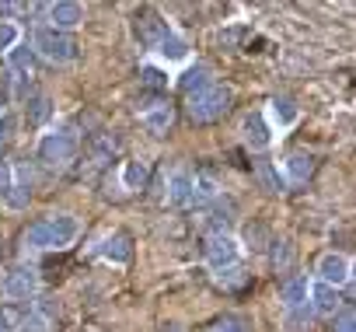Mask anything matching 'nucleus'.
<instances>
[{
  "label": "nucleus",
  "mask_w": 356,
  "mask_h": 332,
  "mask_svg": "<svg viewBox=\"0 0 356 332\" xmlns=\"http://www.w3.org/2000/svg\"><path fill=\"white\" fill-rule=\"evenodd\" d=\"M140 84H143V88H154V91L161 95V88L168 84V74L157 70V67H140Z\"/></svg>",
  "instance_id": "c85d7f7f"
},
{
  "label": "nucleus",
  "mask_w": 356,
  "mask_h": 332,
  "mask_svg": "<svg viewBox=\"0 0 356 332\" xmlns=\"http://www.w3.org/2000/svg\"><path fill=\"white\" fill-rule=\"evenodd\" d=\"M283 172H286V179H290L293 186L307 182V179L314 175V154H307V150H293V154L283 161ZM286 179H283V182H286Z\"/></svg>",
  "instance_id": "2eb2a0df"
},
{
  "label": "nucleus",
  "mask_w": 356,
  "mask_h": 332,
  "mask_svg": "<svg viewBox=\"0 0 356 332\" xmlns=\"http://www.w3.org/2000/svg\"><path fill=\"white\" fill-rule=\"evenodd\" d=\"M22 42V29L15 22H0V53H11Z\"/></svg>",
  "instance_id": "bb28decb"
},
{
  "label": "nucleus",
  "mask_w": 356,
  "mask_h": 332,
  "mask_svg": "<svg viewBox=\"0 0 356 332\" xmlns=\"http://www.w3.org/2000/svg\"><path fill=\"white\" fill-rule=\"evenodd\" d=\"M136 39H140V46L143 49H157L168 35H171V29H168V22L157 15V11H150V8H143L140 15H136Z\"/></svg>",
  "instance_id": "423d86ee"
},
{
  "label": "nucleus",
  "mask_w": 356,
  "mask_h": 332,
  "mask_svg": "<svg viewBox=\"0 0 356 332\" xmlns=\"http://www.w3.org/2000/svg\"><path fill=\"white\" fill-rule=\"evenodd\" d=\"M245 242H248V248H266L262 242H266V228L262 224H248L245 228Z\"/></svg>",
  "instance_id": "7c9ffc66"
},
{
  "label": "nucleus",
  "mask_w": 356,
  "mask_h": 332,
  "mask_svg": "<svg viewBox=\"0 0 356 332\" xmlns=\"http://www.w3.org/2000/svg\"><path fill=\"white\" fill-rule=\"evenodd\" d=\"M46 18H49V29L56 32H70L84 22V8L74 4V0H56V4L46 8Z\"/></svg>",
  "instance_id": "1a4fd4ad"
},
{
  "label": "nucleus",
  "mask_w": 356,
  "mask_h": 332,
  "mask_svg": "<svg viewBox=\"0 0 356 332\" xmlns=\"http://www.w3.org/2000/svg\"><path fill=\"white\" fill-rule=\"evenodd\" d=\"M53 119V98L49 95H32L25 105V122L29 126H46Z\"/></svg>",
  "instance_id": "aec40b11"
},
{
  "label": "nucleus",
  "mask_w": 356,
  "mask_h": 332,
  "mask_svg": "<svg viewBox=\"0 0 356 332\" xmlns=\"http://www.w3.org/2000/svg\"><path fill=\"white\" fill-rule=\"evenodd\" d=\"M4 294L11 301H29L39 294V269L35 266H15L8 276H4Z\"/></svg>",
  "instance_id": "0eeeda50"
},
{
  "label": "nucleus",
  "mask_w": 356,
  "mask_h": 332,
  "mask_svg": "<svg viewBox=\"0 0 356 332\" xmlns=\"http://www.w3.org/2000/svg\"><path fill=\"white\" fill-rule=\"evenodd\" d=\"M25 311H29V308H0V332H15V329H22Z\"/></svg>",
  "instance_id": "cd10ccee"
},
{
  "label": "nucleus",
  "mask_w": 356,
  "mask_h": 332,
  "mask_svg": "<svg viewBox=\"0 0 356 332\" xmlns=\"http://www.w3.org/2000/svg\"><path fill=\"white\" fill-rule=\"evenodd\" d=\"M102 255H105L108 262H115V266H126V262L133 259V238H129L126 231H112V235L102 242Z\"/></svg>",
  "instance_id": "4468645a"
},
{
  "label": "nucleus",
  "mask_w": 356,
  "mask_h": 332,
  "mask_svg": "<svg viewBox=\"0 0 356 332\" xmlns=\"http://www.w3.org/2000/svg\"><path fill=\"white\" fill-rule=\"evenodd\" d=\"M241 259V242L234 235H210L207 242V266L224 273V269H234Z\"/></svg>",
  "instance_id": "39448f33"
},
{
  "label": "nucleus",
  "mask_w": 356,
  "mask_h": 332,
  "mask_svg": "<svg viewBox=\"0 0 356 332\" xmlns=\"http://www.w3.org/2000/svg\"><path fill=\"white\" fill-rule=\"evenodd\" d=\"M4 102H8V95H4V91H0V109H4Z\"/></svg>",
  "instance_id": "f704fd0d"
},
{
  "label": "nucleus",
  "mask_w": 356,
  "mask_h": 332,
  "mask_svg": "<svg viewBox=\"0 0 356 332\" xmlns=\"http://www.w3.org/2000/svg\"><path fill=\"white\" fill-rule=\"evenodd\" d=\"M241 136H245V143H248L252 150H266V147L273 143V129H269L266 116H259V112H248V116L241 119Z\"/></svg>",
  "instance_id": "9d476101"
},
{
  "label": "nucleus",
  "mask_w": 356,
  "mask_h": 332,
  "mask_svg": "<svg viewBox=\"0 0 356 332\" xmlns=\"http://www.w3.org/2000/svg\"><path fill=\"white\" fill-rule=\"evenodd\" d=\"M154 53H157L164 63H186V60H189V42H186L182 35H175V32H171Z\"/></svg>",
  "instance_id": "412c9836"
},
{
  "label": "nucleus",
  "mask_w": 356,
  "mask_h": 332,
  "mask_svg": "<svg viewBox=\"0 0 356 332\" xmlns=\"http://www.w3.org/2000/svg\"><path fill=\"white\" fill-rule=\"evenodd\" d=\"M8 63H11V70L15 74H25V77H32L35 74V67H39V56H35V49L32 46H15L11 53H8Z\"/></svg>",
  "instance_id": "4be33fe9"
},
{
  "label": "nucleus",
  "mask_w": 356,
  "mask_h": 332,
  "mask_svg": "<svg viewBox=\"0 0 356 332\" xmlns=\"http://www.w3.org/2000/svg\"><path fill=\"white\" fill-rule=\"evenodd\" d=\"M210 84H213V70L207 63H193V67H186L182 74H178V88L186 91V98L203 91V88H210Z\"/></svg>",
  "instance_id": "dca6fc26"
},
{
  "label": "nucleus",
  "mask_w": 356,
  "mask_h": 332,
  "mask_svg": "<svg viewBox=\"0 0 356 332\" xmlns=\"http://www.w3.org/2000/svg\"><path fill=\"white\" fill-rule=\"evenodd\" d=\"M318 280L321 283H328V287H346L349 283V276H353V262L342 255V252H325L321 259H318Z\"/></svg>",
  "instance_id": "6e6552de"
},
{
  "label": "nucleus",
  "mask_w": 356,
  "mask_h": 332,
  "mask_svg": "<svg viewBox=\"0 0 356 332\" xmlns=\"http://www.w3.org/2000/svg\"><path fill=\"white\" fill-rule=\"evenodd\" d=\"M269 262H273L276 273H286L290 262H293V242H290V238H276V242H269Z\"/></svg>",
  "instance_id": "5701e85b"
},
{
  "label": "nucleus",
  "mask_w": 356,
  "mask_h": 332,
  "mask_svg": "<svg viewBox=\"0 0 356 332\" xmlns=\"http://www.w3.org/2000/svg\"><path fill=\"white\" fill-rule=\"evenodd\" d=\"M307 301H311V311H318V315H335V311L342 308L339 290L328 287V283H321V280H314V283L307 287Z\"/></svg>",
  "instance_id": "9b49d317"
},
{
  "label": "nucleus",
  "mask_w": 356,
  "mask_h": 332,
  "mask_svg": "<svg viewBox=\"0 0 356 332\" xmlns=\"http://www.w3.org/2000/svg\"><path fill=\"white\" fill-rule=\"evenodd\" d=\"M217 332H245V318H238V315H227V318L217 325Z\"/></svg>",
  "instance_id": "72a5a7b5"
},
{
  "label": "nucleus",
  "mask_w": 356,
  "mask_h": 332,
  "mask_svg": "<svg viewBox=\"0 0 356 332\" xmlns=\"http://www.w3.org/2000/svg\"><path fill=\"white\" fill-rule=\"evenodd\" d=\"M147 175H150L147 161H126L122 164V186L126 189H143L147 186Z\"/></svg>",
  "instance_id": "393cba45"
},
{
  "label": "nucleus",
  "mask_w": 356,
  "mask_h": 332,
  "mask_svg": "<svg viewBox=\"0 0 356 332\" xmlns=\"http://www.w3.org/2000/svg\"><path fill=\"white\" fill-rule=\"evenodd\" d=\"M210 332H217V329H210Z\"/></svg>",
  "instance_id": "c9c22d12"
},
{
  "label": "nucleus",
  "mask_w": 356,
  "mask_h": 332,
  "mask_svg": "<svg viewBox=\"0 0 356 332\" xmlns=\"http://www.w3.org/2000/svg\"><path fill=\"white\" fill-rule=\"evenodd\" d=\"M217 193H220V186L210 172L193 175V203H210V200H217Z\"/></svg>",
  "instance_id": "b1692460"
},
{
  "label": "nucleus",
  "mask_w": 356,
  "mask_h": 332,
  "mask_svg": "<svg viewBox=\"0 0 356 332\" xmlns=\"http://www.w3.org/2000/svg\"><path fill=\"white\" fill-rule=\"evenodd\" d=\"M259 179H262V186L269 189V193H283V179H280V172L276 168H269V164H262V168H259Z\"/></svg>",
  "instance_id": "c756f323"
},
{
  "label": "nucleus",
  "mask_w": 356,
  "mask_h": 332,
  "mask_svg": "<svg viewBox=\"0 0 356 332\" xmlns=\"http://www.w3.org/2000/svg\"><path fill=\"white\" fill-rule=\"evenodd\" d=\"M307 287H311V280H307V276H290V280L283 283V290H280L283 308H286V311L307 308Z\"/></svg>",
  "instance_id": "f3484780"
},
{
  "label": "nucleus",
  "mask_w": 356,
  "mask_h": 332,
  "mask_svg": "<svg viewBox=\"0 0 356 332\" xmlns=\"http://www.w3.org/2000/svg\"><path fill=\"white\" fill-rule=\"evenodd\" d=\"M11 186H15V168H11L8 161H0V200L8 196V189H11Z\"/></svg>",
  "instance_id": "2f4dec72"
},
{
  "label": "nucleus",
  "mask_w": 356,
  "mask_h": 332,
  "mask_svg": "<svg viewBox=\"0 0 356 332\" xmlns=\"http://www.w3.org/2000/svg\"><path fill=\"white\" fill-rule=\"evenodd\" d=\"M15 129H18V119H15L11 112H4V116H0V140L15 136Z\"/></svg>",
  "instance_id": "473e14b6"
},
{
  "label": "nucleus",
  "mask_w": 356,
  "mask_h": 332,
  "mask_svg": "<svg viewBox=\"0 0 356 332\" xmlns=\"http://www.w3.org/2000/svg\"><path fill=\"white\" fill-rule=\"evenodd\" d=\"M168 203L171 207H193V175L189 172H175L168 179Z\"/></svg>",
  "instance_id": "a211bd4d"
},
{
  "label": "nucleus",
  "mask_w": 356,
  "mask_h": 332,
  "mask_svg": "<svg viewBox=\"0 0 356 332\" xmlns=\"http://www.w3.org/2000/svg\"><path fill=\"white\" fill-rule=\"evenodd\" d=\"M140 122H143V129H147V133H154V136H164V133L175 126V105H168V102H157L154 109H147V112L140 116Z\"/></svg>",
  "instance_id": "f8f14e48"
},
{
  "label": "nucleus",
  "mask_w": 356,
  "mask_h": 332,
  "mask_svg": "<svg viewBox=\"0 0 356 332\" xmlns=\"http://www.w3.org/2000/svg\"><path fill=\"white\" fill-rule=\"evenodd\" d=\"M32 49H35V56H46L49 63H70V60H77V39L70 32H56L49 25L35 29Z\"/></svg>",
  "instance_id": "20e7f679"
},
{
  "label": "nucleus",
  "mask_w": 356,
  "mask_h": 332,
  "mask_svg": "<svg viewBox=\"0 0 356 332\" xmlns=\"http://www.w3.org/2000/svg\"><path fill=\"white\" fill-rule=\"evenodd\" d=\"M77 147H81V140H77L74 129H67V126L49 129V133H42V140H39V161L49 164V168H63V164L74 161Z\"/></svg>",
  "instance_id": "7ed1b4c3"
},
{
  "label": "nucleus",
  "mask_w": 356,
  "mask_h": 332,
  "mask_svg": "<svg viewBox=\"0 0 356 332\" xmlns=\"http://www.w3.org/2000/svg\"><path fill=\"white\" fill-rule=\"evenodd\" d=\"M269 112H273V122L280 126V129H290L293 122H297V102L290 98V95H276L273 102H269Z\"/></svg>",
  "instance_id": "6ab92c4d"
},
{
  "label": "nucleus",
  "mask_w": 356,
  "mask_h": 332,
  "mask_svg": "<svg viewBox=\"0 0 356 332\" xmlns=\"http://www.w3.org/2000/svg\"><path fill=\"white\" fill-rule=\"evenodd\" d=\"M328 332H356V315L353 308H339L335 315H328Z\"/></svg>",
  "instance_id": "a878e982"
},
{
  "label": "nucleus",
  "mask_w": 356,
  "mask_h": 332,
  "mask_svg": "<svg viewBox=\"0 0 356 332\" xmlns=\"http://www.w3.org/2000/svg\"><path fill=\"white\" fill-rule=\"evenodd\" d=\"M119 136L115 133H108V129H102V133H95L91 140H88V157L95 161V164H108L115 154H119Z\"/></svg>",
  "instance_id": "ddd939ff"
},
{
  "label": "nucleus",
  "mask_w": 356,
  "mask_h": 332,
  "mask_svg": "<svg viewBox=\"0 0 356 332\" xmlns=\"http://www.w3.org/2000/svg\"><path fill=\"white\" fill-rule=\"evenodd\" d=\"M231 105H234L231 84H217L213 81L210 88L189 95V119L193 122H217V119H224L231 112Z\"/></svg>",
  "instance_id": "f03ea898"
},
{
  "label": "nucleus",
  "mask_w": 356,
  "mask_h": 332,
  "mask_svg": "<svg viewBox=\"0 0 356 332\" xmlns=\"http://www.w3.org/2000/svg\"><path fill=\"white\" fill-rule=\"evenodd\" d=\"M77 221L70 217V214H53V217H42V221H35L29 231H25V242L32 245V248H63V245H70L74 238H77Z\"/></svg>",
  "instance_id": "f257e3e1"
}]
</instances>
